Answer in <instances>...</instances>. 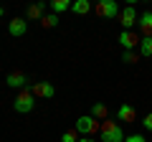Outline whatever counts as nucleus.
<instances>
[{
	"label": "nucleus",
	"instance_id": "obj_1",
	"mask_svg": "<svg viewBox=\"0 0 152 142\" xmlns=\"http://www.w3.org/2000/svg\"><path fill=\"white\" fill-rule=\"evenodd\" d=\"M74 130L79 132L81 137H94V135H99V132H102V122L94 119L91 114H81L79 119L74 122Z\"/></svg>",
	"mask_w": 152,
	"mask_h": 142
},
{
	"label": "nucleus",
	"instance_id": "obj_2",
	"mask_svg": "<svg viewBox=\"0 0 152 142\" xmlns=\"http://www.w3.org/2000/svg\"><path fill=\"white\" fill-rule=\"evenodd\" d=\"M102 142H124V130L117 119H107L102 122V132H99Z\"/></svg>",
	"mask_w": 152,
	"mask_h": 142
},
{
	"label": "nucleus",
	"instance_id": "obj_3",
	"mask_svg": "<svg viewBox=\"0 0 152 142\" xmlns=\"http://www.w3.org/2000/svg\"><path fill=\"white\" fill-rule=\"evenodd\" d=\"M36 102H38V99L33 97L31 89H23V91H18L15 99H13V109H15L18 114H28V112L36 109Z\"/></svg>",
	"mask_w": 152,
	"mask_h": 142
},
{
	"label": "nucleus",
	"instance_id": "obj_4",
	"mask_svg": "<svg viewBox=\"0 0 152 142\" xmlns=\"http://www.w3.org/2000/svg\"><path fill=\"white\" fill-rule=\"evenodd\" d=\"M119 5H117V0H99L96 3V15L107 18V20H112V18H119Z\"/></svg>",
	"mask_w": 152,
	"mask_h": 142
},
{
	"label": "nucleus",
	"instance_id": "obj_5",
	"mask_svg": "<svg viewBox=\"0 0 152 142\" xmlns=\"http://www.w3.org/2000/svg\"><path fill=\"white\" fill-rule=\"evenodd\" d=\"M137 20H140V13H137V8H134V5H127V8H122V13H119L122 31H132V28L137 26Z\"/></svg>",
	"mask_w": 152,
	"mask_h": 142
},
{
	"label": "nucleus",
	"instance_id": "obj_6",
	"mask_svg": "<svg viewBox=\"0 0 152 142\" xmlns=\"http://www.w3.org/2000/svg\"><path fill=\"white\" fill-rule=\"evenodd\" d=\"M31 91H33V97H36V99H53L56 86L51 81H33Z\"/></svg>",
	"mask_w": 152,
	"mask_h": 142
},
{
	"label": "nucleus",
	"instance_id": "obj_7",
	"mask_svg": "<svg viewBox=\"0 0 152 142\" xmlns=\"http://www.w3.org/2000/svg\"><path fill=\"white\" fill-rule=\"evenodd\" d=\"M140 41H142V36H137L134 31H122L119 33V43L124 51H137L140 48Z\"/></svg>",
	"mask_w": 152,
	"mask_h": 142
},
{
	"label": "nucleus",
	"instance_id": "obj_8",
	"mask_svg": "<svg viewBox=\"0 0 152 142\" xmlns=\"http://www.w3.org/2000/svg\"><path fill=\"white\" fill-rule=\"evenodd\" d=\"M5 86L23 91V89H28V76L23 74V71H10V74L5 76Z\"/></svg>",
	"mask_w": 152,
	"mask_h": 142
},
{
	"label": "nucleus",
	"instance_id": "obj_9",
	"mask_svg": "<svg viewBox=\"0 0 152 142\" xmlns=\"http://www.w3.org/2000/svg\"><path fill=\"white\" fill-rule=\"evenodd\" d=\"M46 8H48V3H46V0L28 5V8H26V20H38V23H41V18L46 15Z\"/></svg>",
	"mask_w": 152,
	"mask_h": 142
},
{
	"label": "nucleus",
	"instance_id": "obj_10",
	"mask_svg": "<svg viewBox=\"0 0 152 142\" xmlns=\"http://www.w3.org/2000/svg\"><path fill=\"white\" fill-rule=\"evenodd\" d=\"M8 33H10L13 38L26 36V33H28V20H26V18H13V20L8 23Z\"/></svg>",
	"mask_w": 152,
	"mask_h": 142
},
{
	"label": "nucleus",
	"instance_id": "obj_11",
	"mask_svg": "<svg viewBox=\"0 0 152 142\" xmlns=\"http://www.w3.org/2000/svg\"><path fill=\"white\" fill-rule=\"evenodd\" d=\"M117 122H137V109L132 104H122L119 109H117Z\"/></svg>",
	"mask_w": 152,
	"mask_h": 142
},
{
	"label": "nucleus",
	"instance_id": "obj_12",
	"mask_svg": "<svg viewBox=\"0 0 152 142\" xmlns=\"http://www.w3.org/2000/svg\"><path fill=\"white\" fill-rule=\"evenodd\" d=\"M137 28H140L142 36H152V10H145L137 20Z\"/></svg>",
	"mask_w": 152,
	"mask_h": 142
},
{
	"label": "nucleus",
	"instance_id": "obj_13",
	"mask_svg": "<svg viewBox=\"0 0 152 142\" xmlns=\"http://www.w3.org/2000/svg\"><path fill=\"white\" fill-rule=\"evenodd\" d=\"M89 114H91L94 119H99V122H107V119H109V107H107L104 102H94Z\"/></svg>",
	"mask_w": 152,
	"mask_h": 142
},
{
	"label": "nucleus",
	"instance_id": "obj_14",
	"mask_svg": "<svg viewBox=\"0 0 152 142\" xmlns=\"http://www.w3.org/2000/svg\"><path fill=\"white\" fill-rule=\"evenodd\" d=\"M71 13H76V15H89L91 13V3L89 0H74L71 3Z\"/></svg>",
	"mask_w": 152,
	"mask_h": 142
},
{
	"label": "nucleus",
	"instance_id": "obj_15",
	"mask_svg": "<svg viewBox=\"0 0 152 142\" xmlns=\"http://www.w3.org/2000/svg\"><path fill=\"white\" fill-rule=\"evenodd\" d=\"M137 51H140V56H145V59H152V36H142Z\"/></svg>",
	"mask_w": 152,
	"mask_h": 142
},
{
	"label": "nucleus",
	"instance_id": "obj_16",
	"mask_svg": "<svg viewBox=\"0 0 152 142\" xmlns=\"http://www.w3.org/2000/svg\"><path fill=\"white\" fill-rule=\"evenodd\" d=\"M56 26H58V15L56 13H46L41 18V28H56Z\"/></svg>",
	"mask_w": 152,
	"mask_h": 142
},
{
	"label": "nucleus",
	"instance_id": "obj_17",
	"mask_svg": "<svg viewBox=\"0 0 152 142\" xmlns=\"http://www.w3.org/2000/svg\"><path fill=\"white\" fill-rule=\"evenodd\" d=\"M51 10H53L56 15H58V13H66V10H71V3L69 0H53V3H51Z\"/></svg>",
	"mask_w": 152,
	"mask_h": 142
},
{
	"label": "nucleus",
	"instance_id": "obj_18",
	"mask_svg": "<svg viewBox=\"0 0 152 142\" xmlns=\"http://www.w3.org/2000/svg\"><path fill=\"white\" fill-rule=\"evenodd\" d=\"M122 61H124V64H137V61H140V51H124V53H122Z\"/></svg>",
	"mask_w": 152,
	"mask_h": 142
},
{
	"label": "nucleus",
	"instance_id": "obj_19",
	"mask_svg": "<svg viewBox=\"0 0 152 142\" xmlns=\"http://www.w3.org/2000/svg\"><path fill=\"white\" fill-rule=\"evenodd\" d=\"M79 137L81 135H79L76 130H66L64 135H61V142H79Z\"/></svg>",
	"mask_w": 152,
	"mask_h": 142
},
{
	"label": "nucleus",
	"instance_id": "obj_20",
	"mask_svg": "<svg viewBox=\"0 0 152 142\" xmlns=\"http://www.w3.org/2000/svg\"><path fill=\"white\" fill-rule=\"evenodd\" d=\"M140 124L145 127L147 132H152V112H150V114H145V117H142V122H140Z\"/></svg>",
	"mask_w": 152,
	"mask_h": 142
},
{
	"label": "nucleus",
	"instance_id": "obj_21",
	"mask_svg": "<svg viewBox=\"0 0 152 142\" xmlns=\"http://www.w3.org/2000/svg\"><path fill=\"white\" fill-rule=\"evenodd\" d=\"M124 142H147V137L145 135H127Z\"/></svg>",
	"mask_w": 152,
	"mask_h": 142
},
{
	"label": "nucleus",
	"instance_id": "obj_22",
	"mask_svg": "<svg viewBox=\"0 0 152 142\" xmlns=\"http://www.w3.org/2000/svg\"><path fill=\"white\" fill-rule=\"evenodd\" d=\"M79 142H96L94 137H79Z\"/></svg>",
	"mask_w": 152,
	"mask_h": 142
},
{
	"label": "nucleus",
	"instance_id": "obj_23",
	"mask_svg": "<svg viewBox=\"0 0 152 142\" xmlns=\"http://www.w3.org/2000/svg\"><path fill=\"white\" fill-rule=\"evenodd\" d=\"M3 15H5V8H3V5H0V18H3Z\"/></svg>",
	"mask_w": 152,
	"mask_h": 142
}]
</instances>
